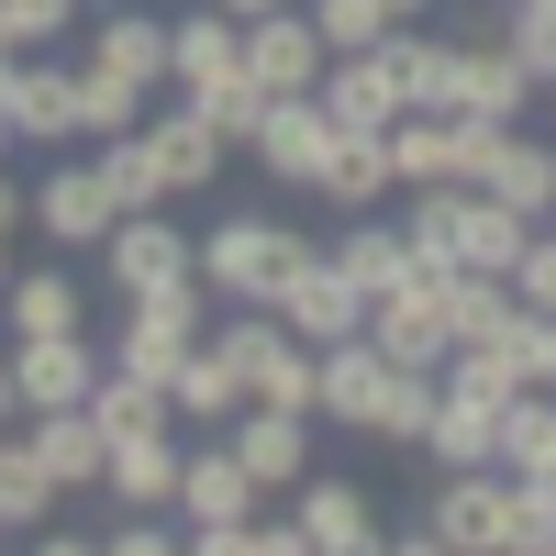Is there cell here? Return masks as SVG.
Segmentation results:
<instances>
[{
  "instance_id": "1",
  "label": "cell",
  "mask_w": 556,
  "mask_h": 556,
  "mask_svg": "<svg viewBox=\"0 0 556 556\" xmlns=\"http://www.w3.org/2000/svg\"><path fill=\"white\" fill-rule=\"evenodd\" d=\"M301 256H312V235H301V223H267V212H223L212 235H201V278H212V301H278Z\"/></svg>"
},
{
  "instance_id": "2",
  "label": "cell",
  "mask_w": 556,
  "mask_h": 556,
  "mask_svg": "<svg viewBox=\"0 0 556 556\" xmlns=\"http://www.w3.org/2000/svg\"><path fill=\"white\" fill-rule=\"evenodd\" d=\"M212 278H178V290H146V301H123V334H112V367H146V379H178V367L201 356L212 334Z\"/></svg>"
},
{
  "instance_id": "3",
  "label": "cell",
  "mask_w": 556,
  "mask_h": 556,
  "mask_svg": "<svg viewBox=\"0 0 556 556\" xmlns=\"http://www.w3.org/2000/svg\"><path fill=\"white\" fill-rule=\"evenodd\" d=\"M367 334H379L401 367H445V356H456V301H445V278H434V267L390 278V290L367 301Z\"/></svg>"
},
{
  "instance_id": "4",
  "label": "cell",
  "mask_w": 556,
  "mask_h": 556,
  "mask_svg": "<svg viewBox=\"0 0 556 556\" xmlns=\"http://www.w3.org/2000/svg\"><path fill=\"white\" fill-rule=\"evenodd\" d=\"M401 390V356L379 334H345V345H323V379H312V412L323 424H356V434H379V412Z\"/></svg>"
},
{
  "instance_id": "5",
  "label": "cell",
  "mask_w": 556,
  "mask_h": 556,
  "mask_svg": "<svg viewBox=\"0 0 556 556\" xmlns=\"http://www.w3.org/2000/svg\"><path fill=\"white\" fill-rule=\"evenodd\" d=\"M34 223H45V245H112L123 201H112L101 156H56V167H45L34 178Z\"/></svg>"
},
{
  "instance_id": "6",
  "label": "cell",
  "mask_w": 556,
  "mask_h": 556,
  "mask_svg": "<svg viewBox=\"0 0 556 556\" xmlns=\"http://www.w3.org/2000/svg\"><path fill=\"white\" fill-rule=\"evenodd\" d=\"M256 501H267V479L235 456V434H223V445H201L190 468H178V513H190V545H212V534L256 523Z\"/></svg>"
},
{
  "instance_id": "7",
  "label": "cell",
  "mask_w": 556,
  "mask_h": 556,
  "mask_svg": "<svg viewBox=\"0 0 556 556\" xmlns=\"http://www.w3.org/2000/svg\"><path fill=\"white\" fill-rule=\"evenodd\" d=\"M278 323H290L301 345H345V334H367V290L334 267V245H312V256L290 267V290H278Z\"/></svg>"
},
{
  "instance_id": "8",
  "label": "cell",
  "mask_w": 556,
  "mask_h": 556,
  "mask_svg": "<svg viewBox=\"0 0 556 556\" xmlns=\"http://www.w3.org/2000/svg\"><path fill=\"white\" fill-rule=\"evenodd\" d=\"M334 112H323V89H290V101H267V123L245 134V156L267 167V178H290V190H312L323 178V156H334Z\"/></svg>"
},
{
  "instance_id": "9",
  "label": "cell",
  "mask_w": 556,
  "mask_h": 556,
  "mask_svg": "<svg viewBox=\"0 0 556 556\" xmlns=\"http://www.w3.org/2000/svg\"><path fill=\"white\" fill-rule=\"evenodd\" d=\"M101 256H112V290H123V301H146V290H178V278H201V235H178L167 212H123Z\"/></svg>"
},
{
  "instance_id": "10",
  "label": "cell",
  "mask_w": 556,
  "mask_h": 556,
  "mask_svg": "<svg viewBox=\"0 0 556 556\" xmlns=\"http://www.w3.org/2000/svg\"><path fill=\"white\" fill-rule=\"evenodd\" d=\"M479 146H490V123H479V112H424V101H412V112L390 123L401 190H434V178H468V167H479Z\"/></svg>"
},
{
  "instance_id": "11",
  "label": "cell",
  "mask_w": 556,
  "mask_h": 556,
  "mask_svg": "<svg viewBox=\"0 0 556 556\" xmlns=\"http://www.w3.org/2000/svg\"><path fill=\"white\" fill-rule=\"evenodd\" d=\"M245 67H256V89H267V101H290V89H323L334 45H323L312 0H290V12H267V23H245Z\"/></svg>"
},
{
  "instance_id": "12",
  "label": "cell",
  "mask_w": 556,
  "mask_h": 556,
  "mask_svg": "<svg viewBox=\"0 0 556 556\" xmlns=\"http://www.w3.org/2000/svg\"><path fill=\"white\" fill-rule=\"evenodd\" d=\"M468 190H490V201H513V212L556 223V146H545V134H523V123H490V146H479V167H468Z\"/></svg>"
},
{
  "instance_id": "13",
  "label": "cell",
  "mask_w": 556,
  "mask_h": 556,
  "mask_svg": "<svg viewBox=\"0 0 556 556\" xmlns=\"http://www.w3.org/2000/svg\"><path fill=\"white\" fill-rule=\"evenodd\" d=\"M501 501H513V468H434L424 545H501Z\"/></svg>"
},
{
  "instance_id": "14",
  "label": "cell",
  "mask_w": 556,
  "mask_h": 556,
  "mask_svg": "<svg viewBox=\"0 0 556 556\" xmlns=\"http://www.w3.org/2000/svg\"><path fill=\"white\" fill-rule=\"evenodd\" d=\"M323 112H334L345 134H390V123L412 112L401 56H390V45H367V56H334V67H323Z\"/></svg>"
},
{
  "instance_id": "15",
  "label": "cell",
  "mask_w": 556,
  "mask_h": 556,
  "mask_svg": "<svg viewBox=\"0 0 556 556\" xmlns=\"http://www.w3.org/2000/svg\"><path fill=\"white\" fill-rule=\"evenodd\" d=\"M0 101H12L23 146H67V134H78V56H12Z\"/></svg>"
},
{
  "instance_id": "16",
  "label": "cell",
  "mask_w": 556,
  "mask_h": 556,
  "mask_svg": "<svg viewBox=\"0 0 556 556\" xmlns=\"http://www.w3.org/2000/svg\"><path fill=\"white\" fill-rule=\"evenodd\" d=\"M167 56H178V23H156V12H112V23H89V45H78V67L146 89V101L167 89Z\"/></svg>"
},
{
  "instance_id": "17",
  "label": "cell",
  "mask_w": 556,
  "mask_h": 556,
  "mask_svg": "<svg viewBox=\"0 0 556 556\" xmlns=\"http://www.w3.org/2000/svg\"><path fill=\"white\" fill-rule=\"evenodd\" d=\"M112 356H89V334H12V379H23V412H67L101 390Z\"/></svg>"
},
{
  "instance_id": "18",
  "label": "cell",
  "mask_w": 556,
  "mask_h": 556,
  "mask_svg": "<svg viewBox=\"0 0 556 556\" xmlns=\"http://www.w3.org/2000/svg\"><path fill=\"white\" fill-rule=\"evenodd\" d=\"M223 434H235V456H245V468H256L267 490H301V479H312V412H278V401H245V412H235V424H223Z\"/></svg>"
},
{
  "instance_id": "19",
  "label": "cell",
  "mask_w": 556,
  "mask_h": 556,
  "mask_svg": "<svg viewBox=\"0 0 556 556\" xmlns=\"http://www.w3.org/2000/svg\"><path fill=\"white\" fill-rule=\"evenodd\" d=\"M290 523H301V545H323V556H367V545H379L367 490H356V479H323V468L290 490Z\"/></svg>"
},
{
  "instance_id": "20",
  "label": "cell",
  "mask_w": 556,
  "mask_h": 556,
  "mask_svg": "<svg viewBox=\"0 0 556 556\" xmlns=\"http://www.w3.org/2000/svg\"><path fill=\"white\" fill-rule=\"evenodd\" d=\"M523 101H534V67L501 45V23L490 34H468V67H456V112H479V123H523Z\"/></svg>"
},
{
  "instance_id": "21",
  "label": "cell",
  "mask_w": 556,
  "mask_h": 556,
  "mask_svg": "<svg viewBox=\"0 0 556 556\" xmlns=\"http://www.w3.org/2000/svg\"><path fill=\"white\" fill-rule=\"evenodd\" d=\"M534 235H545V223H534V212H513V201H490V190L456 201V267H479V278H513Z\"/></svg>"
},
{
  "instance_id": "22",
  "label": "cell",
  "mask_w": 556,
  "mask_h": 556,
  "mask_svg": "<svg viewBox=\"0 0 556 556\" xmlns=\"http://www.w3.org/2000/svg\"><path fill=\"white\" fill-rule=\"evenodd\" d=\"M501 401H513V390H501ZM501 401H490V390H456V379H445L424 456H434V468H501Z\"/></svg>"
},
{
  "instance_id": "23",
  "label": "cell",
  "mask_w": 556,
  "mask_h": 556,
  "mask_svg": "<svg viewBox=\"0 0 556 556\" xmlns=\"http://www.w3.org/2000/svg\"><path fill=\"white\" fill-rule=\"evenodd\" d=\"M89 156H101V178H112V201H123V212H167V201H178V178H167V146H156V112L134 123V134H101Z\"/></svg>"
},
{
  "instance_id": "24",
  "label": "cell",
  "mask_w": 556,
  "mask_h": 556,
  "mask_svg": "<svg viewBox=\"0 0 556 556\" xmlns=\"http://www.w3.org/2000/svg\"><path fill=\"white\" fill-rule=\"evenodd\" d=\"M334 267L356 278L367 301H379L390 278H412L424 256H412V235H401V212H345V223H334Z\"/></svg>"
},
{
  "instance_id": "25",
  "label": "cell",
  "mask_w": 556,
  "mask_h": 556,
  "mask_svg": "<svg viewBox=\"0 0 556 556\" xmlns=\"http://www.w3.org/2000/svg\"><path fill=\"white\" fill-rule=\"evenodd\" d=\"M34 445H45V468H56V490H101V479H112V434H101V412H89V401L34 412Z\"/></svg>"
},
{
  "instance_id": "26",
  "label": "cell",
  "mask_w": 556,
  "mask_h": 556,
  "mask_svg": "<svg viewBox=\"0 0 556 556\" xmlns=\"http://www.w3.org/2000/svg\"><path fill=\"white\" fill-rule=\"evenodd\" d=\"M334 212H379L390 190H401V156H390V134H334V156H323V178H312Z\"/></svg>"
},
{
  "instance_id": "27",
  "label": "cell",
  "mask_w": 556,
  "mask_h": 556,
  "mask_svg": "<svg viewBox=\"0 0 556 556\" xmlns=\"http://www.w3.org/2000/svg\"><path fill=\"white\" fill-rule=\"evenodd\" d=\"M178 468H190V456H178L167 434H123L112 445V501H123V513H178Z\"/></svg>"
},
{
  "instance_id": "28",
  "label": "cell",
  "mask_w": 556,
  "mask_h": 556,
  "mask_svg": "<svg viewBox=\"0 0 556 556\" xmlns=\"http://www.w3.org/2000/svg\"><path fill=\"white\" fill-rule=\"evenodd\" d=\"M245 67V23L223 12V0H201L190 23H178V56H167V89H212V78H235Z\"/></svg>"
},
{
  "instance_id": "29",
  "label": "cell",
  "mask_w": 556,
  "mask_h": 556,
  "mask_svg": "<svg viewBox=\"0 0 556 556\" xmlns=\"http://www.w3.org/2000/svg\"><path fill=\"white\" fill-rule=\"evenodd\" d=\"M156 146H167V178H178V201H190V190H212V178H223L235 134H223L201 101H178V112H156Z\"/></svg>"
},
{
  "instance_id": "30",
  "label": "cell",
  "mask_w": 556,
  "mask_h": 556,
  "mask_svg": "<svg viewBox=\"0 0 556 556\" xmlns=\"http://www.w3.org/2000/svg\"><path fill=\"white\" fill-rule=\"evenodd\" d=\"M89 412H101V434H112V445H123V434H167V424H178L167 379H146V367H101V390H89Z\"/></svg>"
},
{
  "instance_id": "31",
  "label": "cell",
  "mask_w": 556,
  "mask_h": 556,
  "mask_svg": "<svg viewBox=\"0 0 556 556\" xmlns=\"http://www.w3.org/2000/svg\"><path fill=\"white\" fill-rule=\"evenodd\" d=\"M0 323H12V334H78V323H89V301H78V278L23 267L12 290H0Z\"/></svg>"
},
{
  "instance_id": "32",
  "label": "cell",
  "mask_w": 556,
  "mask_h": 556,
  "mask_svg": "<svg viewBox=\"0 0 556 556\" xmlns=\"http://www.w3.org/2000/svg\"><path fill=\"white\" fill-rule=\"evenodd\" d=\"M167 401H178V424H235V412H245V379H235V356L201 334V356L167 379Z\"/></svg>"
},
{
  "instance_id": "33",
  "label": "cell",
  "mask_w": 556,
  "mask_h": 556,
  "mask_svg": "<svg viewBox=\"0 0 556 556\" xmlns=\"http://www.w3.org/2000/svg\"><path fill=\"white\" fill-rule=\"evenodd\" d=\"M56 501H67V490H56V468H45V445H34V434H0V523L23 534V523L56 513Z\"/></svg>"
},
{
  "instance_id": "34",
  "label": "cell",
  "mask_w": 556,
  "mask_h": 556,
  "mask_svg": "<svg viewBox=\"0 0 556 556\" xmlns=\"http://www.w3.org/2000/svg\"><path fill=\"white\" fill-rule=\"evenodd\" d=\"M456 201H468V178H434V190H401V235L434 278H456Z\"/></svg>"
},
{
  "instance_id": "35",
  "label": "cell",
  "mask_w": 556,
  "mask_h": 556,
  "mask_svg": "<svg viewBox=\"0 0 556 556\" xmlns=\"http://www.w3.org/2000/svg\"><path fill=\"white\" fill-rule=\"evenodd\" d=\"M312 23H323V45H334V56H367V45H390V34H401L390 0H312Z\"/></svg>"
},
{
  "instance_id": "36",
  "label": "cell",
  "mask_w": 556,
  "mask_h": 556,
  "mask_svg": "<svg viewBox=\"0 0 556 556\" xmlns=\"http://www.w3.org/2000/svg\"><path fill=\"white\" fill-rule=\"evenodd\" d=\"M146 123V89H123V78H101V67H78V134L101 146V134H134Z\"/></svg>"
},
{
  "instance_id": "37",
  "label": "cell",
  "mask_w": 556,
  "mask_h": 556,
  "mask_svg": "<svg viewBox=\"0 0 556 556\" xmlns=\"http://www.w3.org/2000/svg\"><path fill=\"white\" fill-rule=\"evenodd\" d=\"M434 401H445V367H401V390H390V412H379V434H390V445H424V434H434Z\"/></svg>"
},
{
  "instance_id": "38",
  "label": "cell",
  "mask_w": 556,
  "mask_h": 556,
  "mask_svg": "<svg viewBox=\"0 0 556 556\" xmlns=\"http://www.w3.org/2000/svg\"><path fill=\"white\" fill-rule=\"evenodd\" d=\"M501 45L534 67V89H556V12L545 0H501Z\"/></svg>"
},
{
  "instance_id": "39",
  "label": "cell",
  "mask_w": 556,
  "mask_h": 556,
  "mask_svg": "<svg viewBox=\"0 0 556 556\" xmlns=\"http://www.w3.org/2000/svg\"><path fill=\"white\" fill-rule=\"evenodd\" d=\"M178 101H201L223 134H235V146H245V134L267 123V89H256V67H235V78H212V89H178Z\"/></svg>"
},
{
  "instance_id": "40",
  "label": "cell",
  "mask_w": 556,
  "mask_h": 556,
  "mask_svg": "<svg viewBox=\"0 0 556 556\" xmlns=\"http://www.w3.org/2000/svg\"><path fill=\"white\" fill-rule=\"evenodd\" d=\"M513 290H523V312H545V323H556V223H545V235L523 245V267H513Z\"/></svg>"
},
{
  "instance_id": "41",
  "label": "cell",
  "mask_w": 556,
  "mask_h": 556,
  "mask_svg": "<svg viewBox=\"0 0 556 556\" xmlns=\"http://www.w3.org/2000/svg\"><path fill=\"white\" fill-rule=\"evenodd\" d=\"M12 23H23V45H67L78 0H12Z\"/></svg>"
},
{
  "instance_id": "42",
  "label": "cell",
  "mask_w": 556,
  "mask_h": 556,
  "mask_svg": "<svg viewBox=\"0 0 556 556\" xmlns=\"http://www.w3.org/2000/svg\"><path fill=\"white\" fill-rule=\"evenodd\" d=\"M112 545H123V556H156V545H167V523H156V513H123V523H112Z\"/></svg>"
},
{
  "instance_id": "43",
  "label": "cell",
  "mask_w": 556,
  "mask_h": 556,
  "mask_svg": "<svg viewBox=\"0 0 556 556\" xmlns=\"http://www.w3.org/2000/svg\"><path fill=\"white\" fill-rule=\"evenodd\" d=\"M23 223H34V190H23V178H0V235H23Z\"/></svg>"
},
{
  "instance_id": "44",
  "label": "cell",
  "mask_w": 556,
  "mask_h": 556,
  "mask_svg": "<svg viewBox=\"0 0 556 556\" xmlns=\"http://www.w3.org/2000/svg\"><path fill=\"white\" fill-rule=\"evenodd\" d=\"M23 424V379H12V356H0V434Z\"/></svg>"
},
{
  "instance_id": "45",
  "label": "cell",
  "mask_w": 556,
  "mask_h": 556,
  "mask_svg": "<svg viewBox=\"0 0 556 556\" xmlns=\"http://www.w3.org/2000/svg\"><path fill=\"white\" fill-rule=\"evenodd\" d=\"M12 56H34V45H23V23H12V0H0V67H12Z\"/></svg>"
},
{
  "instance_id": "46",
  "label": "cell",
  "mask_w": 556,
  "mask_h": 556,
  "mask_svg": "<svg viewBox=\"0 0 556 556\" xmlns=\"http://www.w3.org/2000/svg\"><path fill=\"white\" fill-rule=\"evenodd\" d=\"M223 12H235V23H267V12H290V0H223Z\"/></svg>"
},
{
  "instance_id": "47",
  "label": "cell",
  "mask_w": 556,
  "mask_h": 556,
  "mask_svg": "<svg viewBox=\"0 0 556 556\" xmlns=\"http://www.w3.org/2000/svg\"><path fill=\"white\" fill-rule=\"evenodd\" d=\"M390 12H401V23H424V12H434V0H390Z\"/></svg>"
},
{
  "instance_id": "48",
  "label": "cell",
  "mask_w": 556,
  "mask_h": 556,
  "mask_svg": "<svg viewBox=\"0 0 556 556\" xmlns=\"http://www.w3.org/2000/svg\"><path fill=\"white\" fill-rule=\"evenodd\" d=\"M12 278H23V267H12V235H0V290H12Z\"/></svg>"
},
{
  "instance_id": "49",
  "label": "cell",
  "mask_w": 556,
  "mask_h": 556,
  "mask_svg": "<svg viewBox=\"0 0 556 556\" xmlns=\"http://www.w3.org/2000/svg\"><path fill=\"white\" fill-rule=\"evenodd\" d=\"M545 390H556V323H545Z\"/></svg>"
},
{
  "instance_id": "50",
  "label": "cell",
  "mask_w": 556,
  "mask_h": 556,
  "mask_svg": "<svg viewBox=\"0 0 556 556\" xmlns=\"http://www.w3.org/2000/svg\"><path fill=\"white\" fill-rule=\"evenodd\" d=\"M0 534H12V523H0Z\"/></svg>"
},
{
  "instance_id": "51",
  "label": "cell",
  "mask_w": 556,
  "mask_h": 556,
  "mask_svg": "<svg viewBox=\"0 0 556 556\" xmlns=\"http://www.w3.org/2000/svg\"><path fill=\"white\" fill-rule=\"evenodd\" d=\"M545 12H556V0H545Z\"/></svg>"
}]
</instances>
